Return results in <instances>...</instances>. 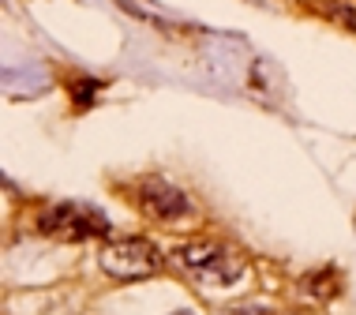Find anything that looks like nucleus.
<instances>
[{
  "label": "nucleus",
  "instance_id": "f257e3e1",
  "mask_svg": "<svg viewBox=\"0 0 356 315\" xmlns=\"http://www.w3.org/2000/svg\"><path fill=\"white\" fill-rule=\"evenodd\" d=\"M177 263L184 266L191 278H199L203 285L225 289V285L240 282L244 274V259L221 241H188L177 248Z\"/></svg>",
  "mask_w": 356,
  "mask_h": 315
},
{
  "label": "nucleus",
  "instance_id": "f03ea898",
  "mask_svg": "<svg viewBox=\"0 0 356 315\" xmlns=\"http://www.w3.org/2000/svg\"><path fill=\"white\" fill-rule=\"evenodd\" d=\"M38 229L60 241H90V236H109V218L90 203H53L38 214Z\"/></svg>",
  "mask_w": 356,
  "mask_h": 315
},
{
  "label": "nucleus",
  "instance_id": "7ed1b4c3",
  "mask_svg": "<svg viewBox=\"0 0 356 315\" xmlns=\"http://www.w3.org/2000/svg\"><path fill=\"white\" fill-rule=\"evenodd\" d=\"M98 263L105 274L124 282H139L161 270V252L143 236H120V241H105L98 252Z\"/></svg>",
  "mask_w": 356,
  "mask_h": 315
},
{
  "label": "nucleus",
  "instance_id": "20e7f679",
  "mask_svg": "<svg viewBox=\"0 0 356 315\" xmlns=\"http://www.w3.org/2000/svg\"><path fill=\"white\" fill-rule=\"evenodd\" d=\"M136 203L154 222H180L191 214V199L177 184H169L165 177H143L136 188Z\"/></svg>",
  "mask_w": 356,
  "mask_h": 315
},
{
  "label": "nucleus",
  "instance_id": "39448f33",
  "mask_svg": "<svg viewBox=\"0 0 356 315\" xmlns=\"http://www.w3.org/2000/svg\"><path fill=\"white\" fill-rule=\"evenodd\" d=\"M229 315H266V308H255V304H248V308H233Z\"/></svg>",
  "mask_w": 356,
  "mask_h": 315
},
{
  "label": "nucleus",
  "instance_id": "423d86ee",
  "mask_svg": "<svg viewBox=\"0 0 356 315\" xmlns=\"http://www.w3.org/2000/svg\"><path fill=\"white\" fill-rule=\"evenodd\" d=\"M172 315H195V312H172Z\"/></svg>",
  "mask_w": 356,
  "mask_h": 315
}]
</instances>
